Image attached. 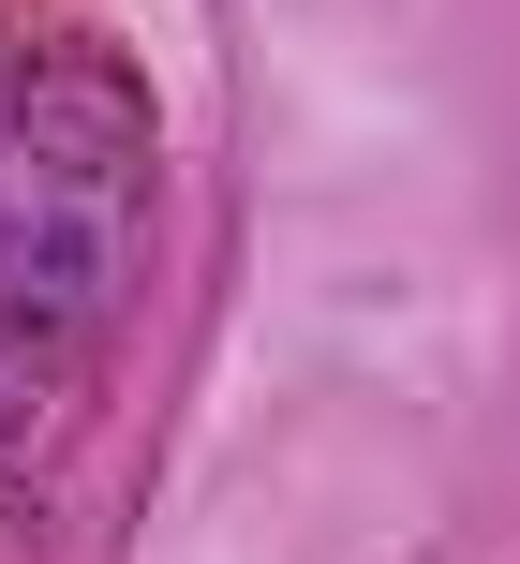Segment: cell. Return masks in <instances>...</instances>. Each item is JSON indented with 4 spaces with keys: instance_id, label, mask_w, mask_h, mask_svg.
<instances>
[{
    "instance_id": "cell-1",
    "label": "cell",
    "mask_w": 520,
    "mask_h": 564,
    "mask_svg": "<svg viewBox=\"0 0 520 564\" xmlns=\"http://www.w3.org/2000/svg\"><path fill=\"white\" fill-rule=\"evenodd\" d=\"M149 224H164V134H149L134 75L30 59L0 89V312L105 327L149 282Z\"/></svg>"
}]
</instances>
